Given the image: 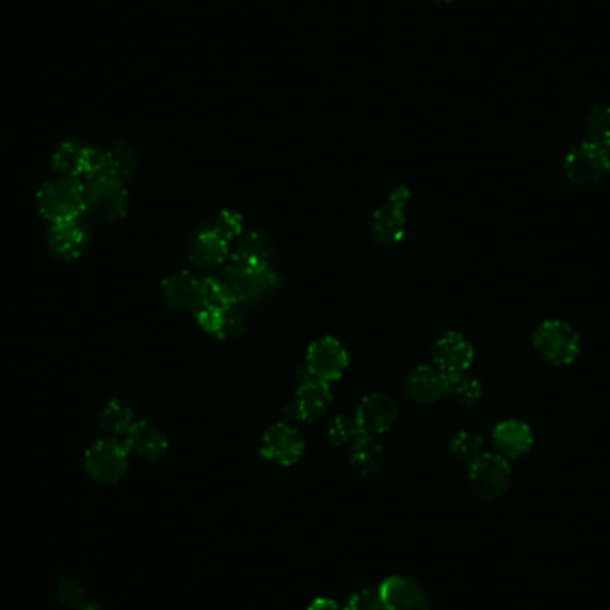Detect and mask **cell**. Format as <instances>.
<instances>
[{
  "instance_id": "f1b7e54d",
  "label": "cell",
  "mask_w": 610,
  "mask_h": 610,
  "mask_svg": "<svg viewBox=\"0 0 610 610\" xmlns=\"http://www.w3.org/2000/svg\"><path fill=\"white\" fill-rule=\"evenodd\" d=\"M450 450L457 461L471 466L482 455V439L473 432H459L452 439Z\"/></svg>"
},
{
  "instance_id": "2e32d148",
  "label": "cell",
  "mask_w": 610,
  "mask_h": 610,
  "mask_svg": "<svg viewBox=\"0 0 610 610\" xmlns=\"http://www.w3.org/2000/svg\"><path fill=\"white\" fill-rule=\"evenodd\" d=\"M379 593L386 610H432L427 594L411 578H386Z\"/></svg>"
},
{
  "instance_id": "d6986e66",
  "label": "cell",
  "mask_w": 610,
  "mask_h": 610,
  "mask_svg": "<svg viewBox=\"0 0 610 610\" xmlns=\"http://www.w3.org/2000/svg\"><path fill=\"white\" fill-rule=\"evenodd\" d=\"M124 443L129 452H134L147 461L161 459L168 450L165 434L149 421H134L129 432L125 434Z\"/></svg>"
},
{
  "instance_id": "ac0fdd59",
  "label": "cell",
  "mask_w": 610,
  "mask_h": 610,
  "mask_svg": "<svg viewBox=\"0 0 610 610\" xmlns=\"http://www.w3.org/2000/svg\"><path fill=\"white\" fill-rule=\"evenodd\" d=\"M197 318L200 327L215 338H234L245 329V318L238 305H207L197 314Z\"/></svg>"
},
{
  "instance_id": "9a60e30c",
  "label": "cell",
  "mask_w": 610,
  "mask_h": 610,
  "mask_svg": "<svg viewBox=\"0 0 610 610\" xmlns=\"http://www.w3.org/2000/svg\"><path fill=\"white\" fill-rule=\"evenodd\" d=\"M434 363L446 377L464 375L473 363V347L457 332H446L437 339L434 347Z\"/></svg>"
},
{
  "instance_id": "277c9868",
  "label": "cell",
  "mask_w": 610,
  "mask_h": 610,
  "mask_svg": "<svg viewBox=\"0 0 610 610\" xmlns=\"http://www.w3.org/2000/svg\"><path fill=\"white\" fill-rule=\"evenodd\" d=\"M166 304L179 311L198 314L207 305L216 304L211 277H197L190 272L174 273L163 282Z\"/></svg>"
},
{
  "instance_id": "7c38bea8",
  "label": "cell",
  "mask_w": 610,
  "mask_h": 610,
  "mask_svg": "<svg viewBox=\"0 0 610 610\" xmlns=\"http://www.w3.org/2000/svg\"><path fill=\"white\" fill-rule=\"evenodd\" d=\"M305 443L295 427L288 423H277L266 430L261 443V455L266 461L279 466H293L304 455Z\"/></svg>"
},
{
  "instance_id": "30bf717a",
  "label": "cell",
  "mask_w": 610,
  "mask_h": 610,
  "mask_svg": "<svg viewBox=\"0 0 610 610\" xmlns=\"http://www.w3.org/2000/svg\"><path fill=\"white\" fill-rule=\"evenodd\" d=\"M566 175L569 181L577 184H596L603 181L605 175L610 172L609 159L605 156V150L591 141L578 145L569 152L566 157Z\"/></svg>"
},
{
  "instance_id": "83f0119b",
  "label": "cell",
  "mask_w": 610,
  "mask_h": 610,
  "mask_svg": "<svg viewBox=\"0 0 610 610\" xmlns=\"http://www.w3.org/2000/svg\"><path fill=\"white\" fill-rule=\"evenodd\" d=\"M448 395L452 396L457 404L473 405L479 402L482 386L479 380L470 379L466 375L448 377Z\"/></svg>"
},
{
  "instance_id": "484cf974",
  "label": "cell",
  "mask_w": 610,
  "mask_h": 610,
  "mask_svg": "<svg viewBox=\"0 0 610 610\" xmlns=\"http://www.w3.org/2000/svg\"><path fill=\"white\" fill-rule=\"evenodd\" d=\"M134 423V414L127 405L113 400L100 411V425L111 436L120 437L129 432Z\"/></svg>"
},
{
  "instance_id": "e0dca14e",
  "label": "cell",
  "mask_w": 610,
  "mask_h": 610,
  "mask_svg": "<svg viewBox=\"0 0 610 610\" xmlns=\"http://www.w3.org/2000/svg\"><path fill=\"white\" fill-rule=\"evenodd\" d=\"M88 240V231L79 220L52 223L47 236L50 252L63 261H74L83 256L88 247Z\"/></svg>"
},
{
  "instance_id": "5b68a950",
  "label": "cell",
  "mask_w": 610,
  "mask_h": 610,
  "mask_svg": "<svg viewBox=\"0 0 610 610\" xmlns=\"http://www.w3.org/2000/svg\"><path fill=\"white\" fill-rule=\"evenodd\" d=\"M127 190L124 182L99 177L84 184L86 211L100 222H118L127 215Z\"/></svg>"
},
{
  "instance_id": "ba28073f",
  "label": "cell",
  "mask_w": 610,
  "mask_h": 610,
  "mask_svg": "<svg viewBox=\"0 0 610 610\" xmlns=\"http://www.w3.org/2000/svg\"><path fill=\"white\" fill-rule=\"evenodd\" d=\"M471 487L484 502H493L511 484V466L503 455L482 454L471 464Z\"/></svg>"
},
{
  "instance_id": "9c48e42d",
  "label": "cell",
  "mask_w": 610,
  "mask_h": 610,
  "mask_svg": "<svg viewBox=\"0 0 610 610\" xmlns=\"http://www.w3.org/2000/svg\"><path fill=\"white\" fill-rule=\"evenodd\" d=\"M411 193L407 188H398L389 197L388 204L380 207L371 220V238L382 247L395 245L404 238L405 211L409 204Z\"/></svg>"
},
{
  "instance_id": "e575fe53",
  "label": "cell",
  "mask_w": 610,
  "mask_h": 610,
  "mask_svg": "<svg viewBox=\"0 0 610 610\" xmlns=\"http://www.w3.org/2000/svg\"><path fill=\"white\" fill-rule=\"evenodd\" d=\"M437 2H445V4H448V2H455V0H437Z\"/></svg>"
},
{
  "instance_id": "836d02e7",
  "label": "cell",
  "mask_w": 610,
  "mask_h": 610,
  "mask_svg": "<svg viewBox=\"0 0 610 610\" xmlns=\"http://www.w3.org/2000/svg\"><path fill=\"white\" fill-rule=\"evenodd\" d=\"M307 610H341L339 609L338 603L334 602V600H329V598H316L311 605H309V609Z\"/></svg>"
},
{
  "instance_id": "8fae6325",
  "label": "cell",
  "mask_w": 610,
  "mask_h": 610,
  "mask_svg": "<svg viewBox=\"0 0 610 610\" xmlns=\"http://www.w3.org/2000/svg\"><path fill=\"white\" fill-rule=\"evenodd\" d=\"M348 368V354L341 343L332 338L314 341L307 352V371L311 379L332 382L338 380Z\"/></svg>"
},
{
  "instance_id": "8992f818",
  "label": "cell",
  "mask_w": 610,
  "mask_h": 610,
  "mask_svg": "<svg viewBox=\"0 0 610 610\" xmlns=\"http://www.w3.org/2000/svg\"><path fill=\"white\" fill-rule=\"evenodd\" d=\"M84 468L100 484H115L129 468V448L118 439H102L84 455Z\"/></svg>"
},
{
  "instance_id": "f546056e",
  "label": "cell",
  "mask_w": 610,
  "mask_h": 610,
  "mask_svg": "<svg viewBox=\"0 0 610 610\" xmlns=\"http://www.w3.org/2000/svg\"><path fill=\"white\" fill-rule=\"evenodd\" d=\"M327 434L330 443L336 446L352 445L357 437L363 436L355 418H347V416H336L334 420H330Z\"/></svg>"
},
{
  "instance_id": "603a6c76",
  "label": "cell",
  "mask_w": 610,
  "mask_h": 610,
  "mask_svg": "<svg viewBox=\"0 0 610 610\" xmlns=\"http://www.w3.org/2000/svg\"><path fill=\"white\" fill-rule=\"evenodd\" d=\"M350 461L364 477L379 473L386 464V452L377 437L361 436L350 445Z\"/></svg>"
},
{
  "instance_id": "d4e9b609",
  "label": "cell",
  "mask_w": 610,
  "mask_h": 610,
  "mask_svg": "<svg viewBox=\"0 0 610 610\" xmlns=\"http://www.w3.org/2000/svg\"><path fill=\"white\" fill-rule=\"evenodd\" d=\"M102 177L127 181L136 170V156L127 145L118 143L109 150H102Z\"/></svg>"
},
{
  "instance_id": "cb8c5ba5",
  "label": "cell",
  "mask_w": 610,
  "mask_h": 610,
  "mask_svg": "<svg viewBox=\"0 0 610 610\" xmlns=\"http://www.w3.org/2000/svg\"><path fill=\"white\" fill-rule=\"evenodd\" d=\"M272 256V238L263 231L243 234L234 248H231V261L236 263H270Z\"/></svg>"
},
{
  "instance_id": "1f68e13d",
  "label": "cell",
  "mask_w": 610,
  "mask_h": 610,
  "mask_svg": "<svg viewBox=\"0 0 610 610\" xmlns=\"http://www.w3.org/2000/svg\"><path fill=\"white\" fill-rule=\"evenodd\" d=\"M59 602L65 603L70 609H81L84 605V587L74 580L66 578L58 584Z\"/></svg>"
},
{
  "instance_id": "6da1fadb",
  "label": "cell",
  "mask_w": 610,
  "mask_h": 610,
  "mask_svg": "<svg viewBox=\"0 0 610 610\" xmlns=\"http://www.w3.org/2000/svg\"><path fill=\"white\" fill-rule=\"evenodd\" d=\"M211 282L216 304L241 305L272 295L281 286V277L270 263L231 261Z\"/></svg>"
},
{
  "instance_id": "ffe728a7",
  "label": "cell",
  "mask_w": 610,
  "mask_h": 610,
  "mask_svg": "<svg viewBox=\"0 0 610 610\" xmlns=\"http://www.w3.org/2000/svg\"><path fill=\"white\" fill-rule=\"evenodd\" d=\"M190 259L193 266L204 272H213L231 259L229 241L223 240L220 234L211 231L200 232L191 245Z\"/></svg>"
},
{
  "instance_id": "4dcf8cb0",
  "label": "cell",
  "mask_w": 610,
  "mask_h": 610,
  "mask_svg": "<svg viewBox=\"0 0 610 610\" xmlns=\"http://www.w3.org/2000/svg\"><path fill=\"white\" fill-rule=\"evenodd\" d=\"M213 231H215L216 234H220L223 240L231 243L232 240L240 238L241 231H243V220H241V216L236 215V213L223 211V213H220V216L216 218Z\"/></svg>"
},
{
  "instance_id": "5bb4252c",
  "label": "cell",
  "mask_w": 610,
  "mask_h": 610,
  "mask_svg": "<svg viewBox=\"0 0 610 610\" xmlns=\"http://www.w3.org/2000/svg\"><path fill=\"white\" fill-rule=\"evenodd\" d=\"M330 402L332 393L329 384L322 380L307 379L300 384L293 404L288 407V413L295 421L313 423L329 411Z\"/></svg>"
},
{
  "instance_id": "52a82bcc",
  "label": "cell",
  "mask_w": 610,
  "mask_h": 610,
  "mask_svg": "<svg viewBox=\"0 0 610 610\" xmlns=\"http://www.w3.org/2000/svg\"><path fill=\"white\" fill-rule=\"evenodd\" d=\"M52 168L61 177L90 182L102 177V150L77 141H66L52 157Z\"/></svg>"
},
{
  "instance_id": "7a4b0ae2",
  "label": "cell",
  "mask_w": 610,
  "mask_h": 610,
  "mask_svg": "<svg viewBox=\"0 0 610 610\" xmlns=\"http://www.w3.org/2000/svg\"><path fill=\"white\" fill-rule=\"evenodd\" d=\"M38 207L50 223L72 222L86 211L84 184L72 177H58L43 184L38 193Z\"/></svg>"
},
{
  "instance_id": "d6a6232c",
  "label": "cell",
  "mask_w": 610,
  "mask_h": 610,
  "mask_svg": "<svg viewBox=\"0 0 610 610\" xmlns=\"http://www.w3.org/2000/svg\"><path fill=\"white\" fill-rule=\"evenodd\" d=\"M343 610H386L382 598H380L379 589H364L355 593L348 600L347 607Z\"/></svg>"
},
{
  "instance_id": "44dd1931",
  "label": "cell",
  "mask_w": 610,
  "mask_h": 610,
  "mask_svg": "<svg viewBox=\"0 0 610 610\" xmlns=\"http://www.w3.org/2000/svg\"><path fill=\"white\" fill-rule=\"evenodd\" d=\"M405 393L416 404H432L448 395V377L437 368L423 366L409 377Z\"/></svg>"
},
{
  "instance_id": "3957f363",
  "label": "cell",
  "mask_w": 610,
  "mask_h": 610,
  "mask_svg": "<svg viewBox=\"0 0 610 610\" xmlns=\"http://www.w3.org/2000/svg\"><path fill=\"white\" fill-rule=\"evenodd\" d=\"M532 345L546 363L568 366L580 354V336L577 330L561 320H546L532 336Z\"/></svg>"
},
{
  "instance_id": "4316f807",
  "label": "cell",
  "mask_w": 610,
  "mask_h": 610,
  "mask_svg": "<svg viewBox=\"0 0 610 610\" xmlns=\"http://www.w3.org/2000/svg\"><path fill=\"white\" fill-rule=\"evenodd\" d=\"M587 138L598 147L610 145V108H594L586 120Z\"/></svg>"
},
{
  "instance_id": "4fadbf2b",
  "label": "cell",
  "mask_w": 610,
  "mask_h": 610,
  "mask_svg": "<svg viewBox=\"0 0 610 610\" xmlns=\"http://www.w3.org/2000/svg\"><path fill=\"white\" fill-rule=\"evenodd\" d=\"M354 418L363 436L377 437L386 434L395 425L398 405L395 398L386 393H373L359 404Z\"/></svg>"
},
{
  "instance_id": "7402d4cb",
  "label": "cell",
  "mask_w": 610,
  "mask_h": 610,
  "mask_svg": "<svg viewBox=\"0 0 610 610\" xmlns=\"http://www.w3.org/2000/svg\"><path fill=\"white\" fill-rule=\"evenodd\" d=\"M493 441L500 454L518 459L530 452L534 445V434L523 421L505 420L493 432Z\"/></svg>"
}]
</instances>
